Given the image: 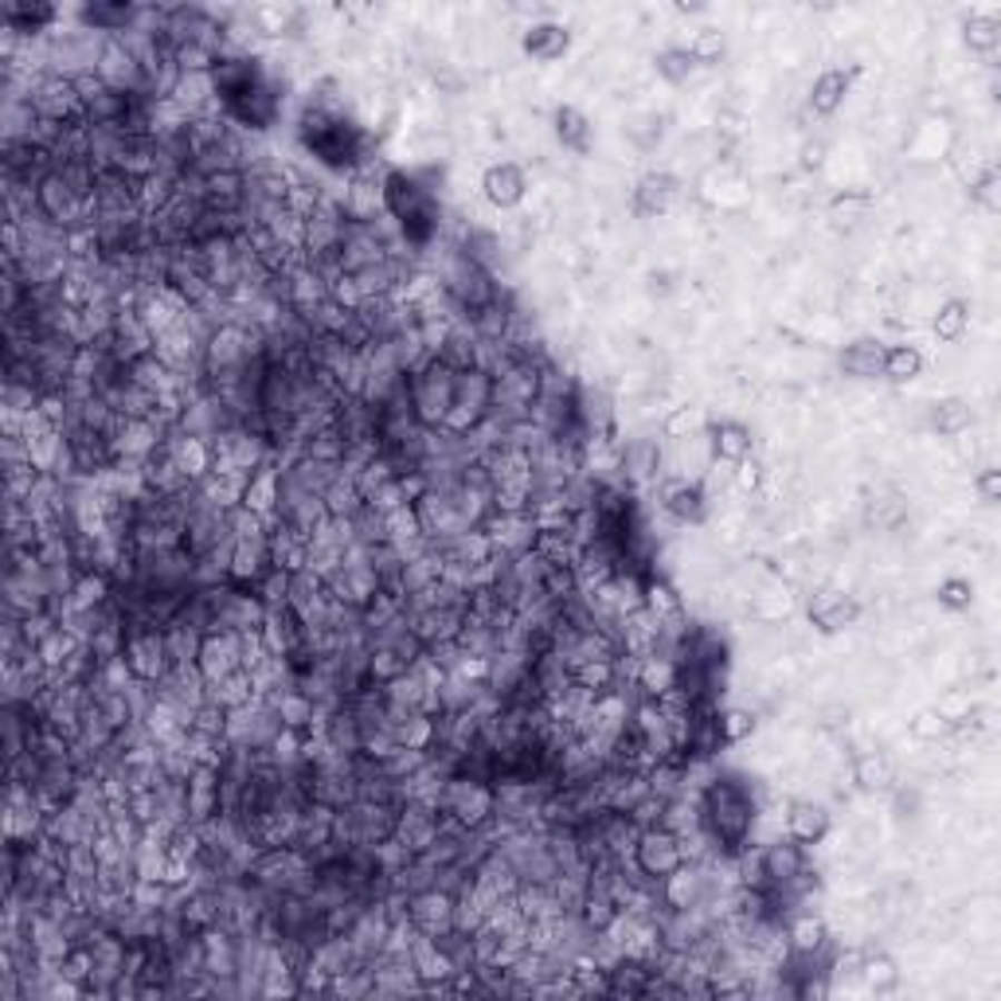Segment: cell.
I'll return each mask as SVG.
<instances>
[{
	"mask_svg": "<svg viewBox=\"0 0 1001 1001\" xmlns=\"http://www.w3.org/2000/svg\"><path fill=\"white\" fill-rule=\"evenodd\" d=\"M321 501H325V513L328 517H341V521H349V517H353L356 509L364 506L361 485H356V478L349 470H341L337 478L328 481V489L321 493Z\"/></svg>",
	"mask_w": 1001,
	"mask_h": 1001,
	"instance_id": "cell-28",
	"label": "cell"
},
{
	"mask_svg": "<svg viewBox=\"0 0 1001 1001\" xmlns=\"http://www.w3.org/2000/svg\"><path fill=\"white\" fill-rule=\"evenodd\" d=\"M454 387H458V372L446 369V364L434 356L423 369H415L408 376V395H411V411H415L419 426L426 431H442L450 415V403H454Z\"/></svg>",
	"mask_w": 1001,
	"mask_h": 1001,
	"instance_id": "cell-2",
	"label": "cell"
},
{
	"mask_svg": "<svg viewBox=\"0 0 1001 1001\" xmlns=\"http://www.w3.org/2000/svg\"><path fill=\"white\" fill-rule=\"evenodd\" d=\"M861 615V607L853 599H845V595L837 591H822L814 602H809V622L817 626L822 634H842L845 626H853Z\"/></svg>",
	"mask_w": 1001,
	"mask_h": 1001,
	"instance_id": "cell-23",
	"label": "cell"
},
{
	"mask_svg": "<svg viewBox=\"0 0 1001 1001\" xmlns=\"http://www.w3.org/2000/svg\"><path fill=\"white\" fill-rule=\"evenodd\" d=\"M842 372L853 380H876L884 372V345L873 337L853 341V345L842 353Z\"/></svg>",
	"mask_w": 1001,
	"mask_h": 1001,
	"instance_id": "cell-27",
	"label": "cell"
},
{
	"mask_svg": "<svg viewBox=\"0 0 1001 1001\" xmlns=\"http://www.w3.org/2000/svg\"><path fill=\"white\" fill-rule=\"evenodd\" d=\"M82 649V641L75 638L71 630H67V626H56V630L48 634V638L40 641V646H36V654H40V661L48 665L51 674H59V669H63L67 661H71L75 654H79Z\"/></svg>",
	"mask_w": 1001,
	"mask_h": 1001,
	"instance_id": "cell-31",
	"label": "cell"
},
{
	"mask_svg": "<svg viewBox=\"0 0 1001 1001\" xmlns=\"http://www.w3.org/2000/svg\"><path fill=\"white\" fill-rule=\"evenodd\" d=\"M200 641H204V634L193 630V626H185V622L165 626V646H169V661L173 665H196V657H200Z\"/></svg>",
	"mask_w": 1001,
	"mask_h": 1001,
	"instance_id": "cell-34",
	"label": "cell"
},
{
	"mask_svg": "<svg viewBox=\"0 0 1001 1001\" xmlns=\"http://www.w3.org/2000/svg\"><path fill=\"white\" fill-rule=\"evenodd\" d=\"M935 595H939V607H946V610H970V602H974L970 579H943Z\"/></svg>",
	"mask_w": 1001,
	"mask_h": 1001,
	"instance_id": "cell-40",
	"label": "cell"
},
{
	"mask_svg": "<svg viewBox=\"0 0 1001 1001\" xmlns=\"http://www.w3.org/2000/svg\"><path fill=\"white\" fill-rule=\"evenodd\" d=\"M28 106L40 121H56V126H79L82 121V90L75 79L56 71H40L28 82Z\"/></svg>",
	"mask_w": 1001,
	"mask_h": 1001,
	"instance_id": "cell-4",
	"label": "cell"
},
{
	"mask_svg": "<svg viewBox=\"0 0 1001 1001\" xmlns=\"http://www.w3.org/2000/svg\"><path fill=\"white\" fill-rule=\"evenodd\" d=\"M145 17V9L137 4H106V0H95V4H82L79 9V28L95 36H126L129 28H137Z\"/></svg>",
	"mask_w": 1001,
	"mask_h": 1001,
	"instance_id": "cell-15",
	"label": "cell"
},
{
	"mask_svg": "<svg viewBox=\"0 0 1001 1001\" xmlns=\"http://www.w3.org/2000/svg\"><path fill=\"white\" fill-rule=\"evenodd\" d=\"M454 904L458 896L446 889H419L408 892V920L415 923V931L423 935H442V931L454 928Z\"/></svg>",
	"mask_w": 1001,
	"mask_h": 1001,
	"instance_id": "cell-12",
	"label": "cell"
},
{
	"mask_svg": "<svg viewBox=\"0 0 1001 1001\" xmlns=\"http://www.w3.org/2000/svg\"><path fill=\"white\" fill-rule=\"evenodd\" d=\"M978 493H982V501H998L1001 497V470H993V465H985L982 473H978Z\"/></svg>",
	"mask_w": 1001,
	"mask_h": 1001,
	"instance_id": "cell-47",
	"label": "cell"
},
{
	"mask_svg": "<svg viewBox=\"0 0 1001 1001\" xmlns=\"http://www.w3.org/2000/svg\"><path fill=\"white\" fill-rule=\"evenodd\" d=\"M654 67H657V75L669 82V87H681V82H689L693 75H697L700 63L693 59L689 48H665V51H657Z\"/></svg>",
	"mask_w": 1001,
	"mask_h": 1001,
	"instance_id": "cell-35",
	"label": "cell"
},
{
	"mask_svg": "<svg viewBox=\"0 0 1001 1001\" xmlns=\"http://www.w3.org/2000/svg\"><path fill=\"white\" fill-rule=\"evenodd\" d=\"M493 411V376L485 369H470V372H458V387H454V403H450V415L442 423L446 434H473L481 423L489 419Z\"/></svg>",
	"mask_w": 1001,
	"mask_h": 1001,
	"instance_id": "cell-5",
	"label": "cell"
},
{
	"mask_svg": "<svg viewBox=\"0 0 1001 1001\" xmlns=\"http://www.w3.org/2000/svg\"><path fill=\"white\" fill-rule=\"evenodd\" d=\"M185 809L193 825H208L224 814V778L216 763H196L185 778Z\"/></svg>",
	"mask_w": 1001,
	"mask_h": 1001,
	"instance_id": "cell-8",
	"label": "cell"
},
{
	"mask_svg": "<svg viewBox=\"0 0 1001 1001\" xmlns=\"http://www.w3.org/2000/svg\"><path fill=\"white\" fill-rule=\"evenodd\" d=\"M923 372V353L915 345H892L884 349V372L892 384H912L915 376Z\"/></svg>",
	"mask_w": 1001,
	"mask_h": 1001,
	"instance_id": "cell-32",
	"label": "cell"
},
{
	"mask_svg": "<svg viewBox=\"0 0 1001 1001\" xmlns=\"http://www.w3.org/2000/svg\"><path fill=\"white\" fill-rule=\"evenodd\" d=\"M630 861L649 876V881L661 884L669 873L685 865V845L674 830H665V825H649V830L638 833V842H634Z\"/></svg>",
	"mask_w": 1001,
	"mask_h": 1001,
	"instance_id": "cell-7",
	"label": "cell"
},
{
	"mask_svg": "<svg viewBox=\"0 0 1001 1001\" xmlns=\"http://www.w3.org/2000/svg\"><path fill=\"white\" fill-rule=\"evenodd\" d=\"M966 43L974 51H993L1001 43V20L993 12H978L966 20Z\"/></svg>",
	"mask_w": 1001,
	"mask_h": 1001,
	"instance_id": "cell-37",
	"label": "cell"
},
{
	"mask_svg": "<svg viewBox=\"0 0 1001 1001\" xmlns=\"http://www.w3.org/2000/svg\"><path fill=\"white\" fill-rule=\"evenodd\" d=\"M196 669H200L204 681H208V685H216V681H224V677L239 674V669H243V638H239V634H227V630L204 634L200 657H196Z\"/></svg>",
	"mask_w": 1001,
	"mask_h": 1001,
	"instance_id": "cell-10",
	"label": "cell"
},
{
	"mask_svg": "<svg viewBox=\"0 0 1001 1001\" xmlns=\"http://www.w3.org/2000/svg\"><path fill=\"white\" fill-rule=\"evenodd\" d=\"M825 943H830V931H825V923L814 912H798L786 923V946L791 951H817Z\"/></svg>",
	"mask_w": 1001,
	"mask_h": 1001,
	"instance_id": "cell-30",
	"label": "cell"
},
{
	"mask_svg": "<svg viewBox=\"0 0 1001 1001\" xmlns=\"http://www.w3.org/2000/svg\"><path fill=\"white\" fill-rule=\"evenodd\" d=\"M208 700H216V705H224L227 713H235V708H243V705L255 700V681H251V674H243L239 669V674L208 685Z\"/></svg>",
	"mask_w": 1001,
	"mask_h": 1001,
	"instance_id": "cell-33",
	"label": "cell"
},
{
	"mask_svg": "<svg viewBox=\"0 0 1001 1001\" xmlns=\"http://www.w3.org/2000/svg\"><path fill=\"white\" fill-rule=\"evenodd\" d=\"M689 51L697 63H716V59L724 56V36L713 32V28H705V32H697V40L689 43Z\"/></svg>",
	"mask_w": 1001,
	"mask_h": 1001,
	"instance_id": "cell-43",
	"label": "cell"
},
{
	"mask_svg": "<svg viewBox=\"0 0 1001 1001\" xmlns=\"http://www.w3.org/2000/svg\"><path fill=\"white\" fill-rule=\"evenodd\" d=\"M861 978H865L873 990H889L892 982H896V962L884 959V954H865V962H861Z\"/></svg>",
	"mask_w": 1001,
	"mask_h": 1001,
	"instance_id": "cell-41",
	"label": "cell"
},
{
	"mask_svg": "<svg viewBox=\"0 0 1001 1001\" xmlns=\"http://www.w3.org/2000/svg\"><path fill=\"white\" fill-rule=\"evenodd\" d=\"M552 129H556V141H560L563 149L579 153V157L591 153V121H587L583 110H576V106H560V110L552 114Z\"/></svg>",
	"mask_w": 1001,
	"mask_h": 1001,
	"instance_id": "cell-26",
	"label": "cell"
},
{
	"mask_svg": "<svg viewBox=\"0 0 1001 1001\" xmlns=\"http://www.w3.org/2000/svg\"><path fill=\"white\" fill-rule=\"evenodd\" d=\"M966 328H970V305L966 302H959V297H954V302L939 305V313H935V337L939 341L954 345V341L966 337Z\"/></svg>",
	"mask_w": 1001,
	"mask_h": 1001,
	"instance_id": "cell-36",
	"label": "cell"
},
{
	"mask_svg": "<svg viewBox=\"0 0 1001 1001\" xmlns=\"http://www.w3.org/2000/svg\"><path fill=\"white\" fill-rule=\"evenodd\" d=\"M850 87H853V71H842V67H833V71H822L814 79V87H809V110L814 114H833L837 110V106L845 102V95H850Z\"/></svg>",
	"mask_w": 1001,
	"mask_h": 1001,
	"instance_id": "cell-25",
	"label": "cell"
},
{
	"mask_svg": "<svg viewBox=\"0 0 1001 1001\" xmlns=\"http://www.w3.org/2000/svg\"><path fill=\"white\" fill-rule=\"evenodd\" d=\"M661 442L657 439H630L622 450H618V481H622L626 489H646L654 485L657 478H661Z\"/></svg>",
	"mask_w": 1001,
	"mask_h": 1001,
	"instance_id": "cell-9",
	"label": "cell"
},
{
	"mask_svg": "<svg viewBox=\"0 0 1001 1001\" xmlns=\"http://www.w3.org/2000/svg\"><path fill=\"white\" fill-rule=\"evenodd\" d=\"M830 833V809L822 806V802H809V798H798L786 806V837L798 845H817Z\"/></svg>",
	"mask_w": 1001,
	"mask_h": 1001,
	"instance_id": "cell-19",
	"label": "cell"
},
{
	"mask_svg": "<svg viewBox=\"0 0 1001 1001\" xmlns=\"http://www.w3.org/2000/svg\"><path fill=\"white\" fill-rule=\"evenodd\" d=\"M0 20H4V28L9 32H17L20 40H36V36L51 32L59 20V9L56 4H43V0H9L4 9H0Z\"/></svg>",
	"mask_w": 1001,
	"mask_h": 1001,
	"instance_id": "cell-16",
	"label": "cell"
},
{
	"mask_svg": "<svg viewBox=\"0 0 1001 1001\" xmlns=\"http://www.w3.org/2000/svg\"><path fill=\"white\" fill-rule=\"evenodd\" d=\"M465 607L470 599H454V602H439V607H426L423 615L411 618V630L423 638V646H442V641H458L465 626Z\"/></svg>",
	"mask_w": 1001,
	"mask_h": 1001,
	"instance_id": "cell-14",
	"label": "cell"
},
{
	"mask_svg": "<svg viewBox=\"0 0 1001 1001\" xmlns=\"http://www.w3.org/2000/svg\"><path fill=\"white\" fill-rule=\"evenodd\" d=\"M716 724H720L724 747L744 744V739L755 732V716L747 713V708H724V713H716Z\"/></svg>",
	"mask_w": 1001,
	"mask_h": 1001,
	"instance_id": "cell-38",
	"label": "cell"
},
{
	"mask_svg": "<svg viewBox=\"0 0 1001 1001\" xmlns=\"http://www.w3.org/2000/svg\"><path fill=\"white\" fill-rule=\"evenodd\" d=\"M278 493H282V470L274 462H266L263 470H255L247 478V489H243V509L266 517L271 521L278 513Z\"/></svg>",
	"mask_w": 1001,
	"mask_h": 1001,
	"instance_id": "cell-22",
	"label": "cell"
},
{
	"mask_svg": "<svg viewBox=\"0 0 1001 1001\" xmlns=\"http://www.w3.org/2000/svg\"><path fill=\"white\" fill-rule=\"evenodd\" d=\"M732 481H736L739 489H747V493H752V489H759V481H763L759 462H752V458H747V462H739L736 470H732Z\"/></svg>",
	"mask_w": 1001,
	"mask_h": 1001,
	"instance_id": "cell-46",
	"label": "cell"
},
{
	"mask_svg": "<svg viewBox=\"0 0 1001 1001\" xmlns=\"http://www.w3.org/2000/svg\"><path fill=\"white\" fill-rule=\"evenodd\" d=\"M634 685H638L641 700H661L665 693L677 689V661H665V657H638V665H634Z\"/></svg>",
	"mask_w": 1001,
	"mask_h": 1001,
	"instance_id": "cell-24",
	"label": "cell"
},
{
	"mask_svg": "<svg viewBox=\"0 0 1001 1001\" xmlns=\"http://www.w3.org/2000/svg\"><path fill=\"white\" fill-rule=\"evenodd\" d=\"M697 806H700V825L713 837L716 853L736 861L752 845V833L763 814V798L755 791V783L739 775V771L708 775V783H700L697 791Z\"/></svg>",
	"mask_w": 1001,
	"mask_h": 1001,
	"instance_id": "cell-1",
	"label": "cell"
},
{
	"mask_svg": "<svg viewBox=\"0 0 1001 1001\" xmlns=\"http://www.w3.org/2000/svg\"><path fill=\"white\" fill-rule=\"evenodd\" d=\"M912 732H915V736H920V739H943L946 732H951V724H946L939 713H920V716H915V720H912Z\"/></svg>",
	"mask_w": 1001,
	"mask_h": 1001,
	"instance_id": "cell-45",
	"label": "cell"
},
{
	"mask_svg": "<svg viewBox=\"0 0 1001 1001\" xmlns=\"http://www.w3.org/2000/svg\"><path fill=\"white\" fill-rule=\"evenodd\" d=\"M708 450H713L716 462L739 465V462L752 458L755 439H752V431H747L744 423H736V419H720V423L708 426Z\"/></svg>",
	"mask_w": 1001,
	"mask_h": 1001,
	"instance_id": "cell-20",
	"label": "cell"
},
{
	"mask_svg": "<svg viewBox=\"0 0 1001 1001\" xmlns=\"http://www.w3.org/2000/svg\"><path fill=\"white\" fill-rule=\"evenodd\" d=\"M970 193H974V200L982 204L985 212H1001V180H998V173L993 169H985L982 177L974 180V188H970Z\"/></svg>",
	"mask_w": 1001,
	"mask_h": 1001,
	"instance_id": "cell-42",
	"label": "cell"
},
{
	"mask_svg": "<svg viewBox=\"0 0 1001 1001\" xmlns=\"http://www.w3.org/2000/svg\"><path fill=\"white\" fill-rule=\"evenodd\" d=\"M121 657H126L134 681L157 685L173 669L169 646H165V626H153V622L126 626V649H121Z\"/></svg>",
	"mask_w": 1001,
	"mask_h": 1001,
	"instance_id": "cell-6",
	"label": "cell"
},
{
	"mask_svg": "<svg viewBox=\"0 0 1001 1001\" xmlns=\"http://www.w3.org/2000/svg\"><path fill=\"white\" fill-rule=\"evenodd\" d=\"M661 509L677 524H705L708 521V489L697 478H669L661 481Z\"/></svg>",
	"mask_w": 1001,
	"mask_h": 1001,
	"instance_id": "cell-11",
	"label": "cell"
},
{
	"mask_svg": "<svg viewBox=\"0 0 1001 1001\" xmlns=\"http://www.w3.org/2000/svg\"><path fill=\"white\" fill-rule=\"evenodd\" d=\"M271 560L278 571L294 576V571L310 568V537L282 521H271Z\"/></svg>",
	"mask_w": 1001,
	"mask_h": 1001,
	"instance_id": "cell-21",
	"label": "cell"
},
{
	"mask_svg": "<svg viewBox=\"0 0 1001 1001\" xmlns=\"http://www.w3.org/2000/svg\"><path fill=\"white\" fill-rule=\"evenodd\" d=\"M681 180L674 173H646L634 188V212L638 216H665V212L674 208L681 200Z\"/></svg>",
	"mask_w": 1001,
	"mask_h": 1001,
	"instance_id": "cell-17",
	"label": "cell"
},
{
	"mask_svg": "<svg viewBox=\"0 0 1001 1001\" xmlns=\"http://www.w3.org/2000/svg\"><path fill=\"white\" fill-rule=\"evenodd\" d=\"M970 423H974V411H970L966 400H939L935 408H931V431L943 434V439L966 434Z\"/></svg>",
	"mask_w": 1001,
	"mask_h": 1001,
	"instance_id": "cell-29",
	"label": "cell"
},
{
	"mask_svg": "<svg viewBox=\"0 0 1001 1001\" xmlns=\"http://www.w3.org/2000/svg\"><path fill=\"white\" fill-rule=\"evenodd\" d=\"M697 426H700V419H697V411L693 408H677L674 415L665 419V434H669V439H689V434H697Z\"/></svg>",
	"mask_w": 1001,
	"mask_h": 1001,
	"instance_id": "cell-44",
	"label": "cell"
},
{
	"mask_svg": "<svg viewBox=\"0 0 1001 1001\" xmlns=\"http://www.w3.org/2000/svg\"><path fill=\"white\" fill-rule=\"evenodd\" d=\"M481 196L497 212H513L529 196V177H524V169L517 160H497V165L485 169V177H481Z\"/></svg>",
	"mask_w": 1001,
	"mask_h": 1001,
	"instance_id": "cell-13",
	"label": "cell"
},
{
	"mask_svg": "<svg viewBox=\"0 0 1001 1001\" xmlns=\"http://www.w3.org/2000/svg\"><path fill=\"white\" fill-rule=\"evenodd\" d=\"M571 48V32L563 24H556V20H537V24H529L521 32V51L529 59H537V63H556V59H563Z\"/></svg>",
	"mask_w": 1001,
	"mask_h": 1001,
	"instance_id": "cell-18",
	"label": "cell"
},
{
	"mask_svg": "<svg viewBox=\"0 0 1001 1001\" xmlns=\"http://www.w3.org/2000/svg\"><path fill=\"white\" fill-rule=\"evenodd\" d=\"M853 778H857L865 791H889L892 767H889V759H881V755H861L857 767H853Z\"/></svg>",
	"mask_w": 1001,
	"mask_h": 1001,
	"instance_id": "cell-39",
	"label": "cell"
},
{
	"mask_svg": "<svg viewBox=\"0 0 1001 1001\" xmlns=\"http://www.w3.org/2000/svg\"><path fill=\"white\" fill-rule=\"evenodd\" d=\"M434 809L450 822L465 825V830H489L493 825V786L465 775H446Z\"/></svg>",
	"mask_w": 1001,
	"mask_h": 1001,
	"instance_id": "cell-3",
	"label": "cell"
}]
</instances>
